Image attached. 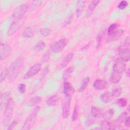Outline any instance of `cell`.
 <instances>
[{
  "instance_id": "obj_1",
  "label": "cell",
  "mask_w": 130,
  "mask_h": 130,
  "mask_svg": "<svg viewBox=\"0 0 130 130\" xmlns=\"http://www.w3.org/2000/svg\"><path fill=\"white\" fill-rule=\"evenodd\" d=\"M23 63V60L22 58L19 57L11 63L9 69L8 74V78L10 82H13L17 79Z\"/></svg>"
},
{
  "instance_id": "obj_2",
  "label": "cell",
  "mask_w": 130,
  "mask_h": 130,
  "mask_svg": "<svg viewBox=\"0 0 130 130\" xmlns=\"http://www.w3.org/2000/svg\"><path fill=\"white\" fill-rule=\"evenodd\" d=\"M15 107V103L13 99L11 98H10L8 101L6 106H5V110L4 115L3 119V124L5 126L8 125V124L11 121Z\"/></svg>"
},
{
  "instance_id": "obj_3",
  "label": "cell",
  "mask_w": 130,
  "mask_h": 130,
  "mask_svg": "<svg viewBox=\"0 0 130 130\" xmlns=\"http://www.w3.org/2000/svg\"><path fill=\"white\" fill-rule=\"evenodd\" d=\"M29 8V5L27 4H23L16 7L11 16L12 20L24 18Z\"/></svg>"
},
{
  "instance_id": "obj_4",
  "label": "cell",
  "mask_w": 130,
  "mask_h": 130,
  "mask_svg": "<svg viewBox=\"0 0 130 130\" xmlns=\"http://www.w3.org/2000/svg\"><path fill=\"white\" fill-rule=\"evenodd\" d=\"M39 111H40V107L38 106H36L34 109L33 111L30 114V115L26 118L23 125L22 129L29 130V129H31L32 128L36 122V120L37 119V116Z\"/></svg>"
},
{
  "instance_id": "obj_5",
  "label": "cell",
  "mask_w": 130,
  "mask_h": 130,
  "mask_svg": "<svg viewBox=\"0 0 130 130\" xmlns=\"http://www.w3.org/2000/svg\"><path fill=\"white\" fill-rule=\"evenodd\" d=\"M71 102V95H64V98L62 102V116L63 118L66 119L68 118L70 113V106Z\"/></svg>"
},
{
  "instance_id": "obj_6",
  "label": "cell",
  "mask_w": 130,
  "mask_h": 130,
  "mask_svg": "<svg viewBox=\"0 0 130 130\" xmlns=\"http://www.w3.org/2000/svg\"><path fill=\"white\" fill-rule=\"evenodd\" d=\"M24 22V18L12 20V22L11 23L8 30V35L9 36H11L12 35H14L16 31H17L19 28L21 27Z\"/></svg>"
},
{
  "instance_id": "obj_7",
  "label": "cell",
  "mask_w": 130,
  "mask_h": 130,
  "mask_svg": "<svg viewBox=\"0 0 130 130\" xmlns=\"http://www.w3.org/2000/svg\"><path fill=\"white\" fill-rule=\"evenodd\" d=\"M67 43L68 41L66 38L59 39L52 44L50 49L54 53H58L63 49Z\"/></svg>"
},
{
  "instance_id": "obj_8",
  "label": "cell",
  "mask_w": 130,
  "mask_h": 130,
  "mask_svg": "<svg viewBox=\"0 0 130 130\" xmlns=\"http://www.w3.org/2000/svg\"><path fill=\"white\" fill-rule=\"evenodd\" d=\"M126 66L125 62L120 58H117L115 59L113 64V72L122 74L125 71Z\"/></svg>"
},
{
  "instance_id": "obj_9",
  "label": "cell",
  "mask_w": 130,
  "mask_h": 130,
  "mask_svg": "<svg viewBox=\"0 0 130 130\" xmlns=\"http://www.w3.org/2000/svg\"><path fill=\"white\" fill-rule=\"evenodd\" d=\"M42 65L41 63H37L35 64L27 71L26 74L24 75L23 78L24 79H28L33 77L40 71Z\"/></svg>"
},
{
  "instance_id": "obj_10",
  "label": "cell",
  "mask_w": 130,
  "mask_h": 130,
  "mask_svg": "<svg viewBox=\"0 0 130 130\" xmlns=\"http://www.w3.org/2000/svg\"><path fill=\"white\" fill-rule=\"evenodd\" d=\"M12 49L10 46L6 43H1L0 46V59L1 60L6 59L10 55Z\"/></svg>"
},
{
  "instance_id": "obj_11",
  "label": "cell",
  "mask_w": 130,
  "mask_h": 130,
  "mask_svg": "<svg viewBox=\"0 0 130 130\" xmlns=\"http://www.w3.org/2000/svg\"><path fill=\"white\" fill-rule=\"evenodd\" d=\"M37 30V27L35 26H27L24 28L22 31V35L24 38H29L33 37L36 34Z\"/></svg>"
},
{
  "instance_id": "obj_12",
  "label": "cell",
  "mask_w": 130,
  "mask_h": 130,
  "mask_svg": "<svg viewBox=\"0 0 130 130\" xmlns=\"http://www.w3.org/2000/svg\"><path fill=\"white\" fill-rule=\"evenodd\" d=\"M128 117V114L127 112H124L122 113L119 117L116 119L114 123V129H119L121 128V124L123 123L126 118Z\"/></svg>"
},
{
  "instance_id": "obj_13",
  "label": "cell",
  "mask_w": 130,
  "mask_h": 130,
  "mask_svg": "<svg viewBox=\"0 0 130 130\" xmlns=\"http://www.w3.org/2000/svg\"><path fill=\"white\" fill-rule=\"evenodd\" d=\"M74 56V54L72 52L69 53L67 55L64 56V57L62 59L61 61L60 62V63L58 66V68L60 69H62L64 67H66L72 60Z\"/></svg>"
},
{
  "instance_id": "obj_14",
  "label": "cell",
  "mask_w": 130,
  "mask_h": 130,
  "mask_svg": "<svg viewBox=\"0 0 130 130\" xmlns=\"http://www.w3.org/2000/svg\"><path fill=\"white\" fill-rule=\"evenodd\" d=\"M119 58L124 62H127L129 60V48H121L118 52Z\"/></svg>"
},
{
  "instance_id": "obj_15",
  "label": "cell",
  "mask_w": 130,
  "mask_h": 130,
  "mask_svg": "<svg viewBox=\"0 0 130 130\" xmlns=\"http://www.w3.org/2000/svg\"><path fill=\"white\" fill-rule=\"evenodd\" d=\"M63 92L64 95H72L75 92V89L73 85L69 82H65L63 83Z\"/></svg>"
},
{
  "instance_id": "obj_16",
  "label": "cell",
  "mask_w": 130,
  "mask_h": 130,
  "mask_svg": "<svg viewBox=\"0 0 130 130\" xmlns=\"http://www.w3.org/2000/svg\"><path fill=\"white\" fill-rule=\"evenodd\" d=\"M107 84L106 81L103 79H97L94 82L93 86L96 90H101L106 88Z\"/></svg>"
},
{
  "instance_id": "obj_17",
  "label": "cell",
  "mask_w": 130,
  "mask_h": 130,
  "mask_svg": "<svg viewBox=\"0 0 130 130\" xmlns=\"http://www.w3.org/2000/svg\"><path fill=\"white\" fill-rule=\"evenodd\" d=\"M86 1H78L76 4L75 13L77 17H79L81 15L84 8L85 6Z\"/></svg>"
},
{
  "instance_id": "obj_18",
  "label": "cell",
  "mask_w": 130,
  "mask_h": 130,
  "mask_svg": "<svg viewBox=\"0 0 130 130\" xmlns=\"http://www.w3.org/2000/svg\"><path fill=\"white\" fill-rule=\"evenodd\" d=\"M10 92L6 91L1 94V109L2 110L3 108L6 106V104L10 98Z\"/></svg>"
},
{
  "instance_id": "obj_19",
  "label": "cell",
  "mask_w": 130,
  "mask_h": 130,
  "mask_svg": "<svg viewBox=\"0 0 130 130\" xmlns=\"http://www.w3.org/2000/svg\"><path fill=\"white\" fill-rule=\"evenodd\" d=\"M105 34V29H103L101 30L98 34L96 38V48H100L102 45L103 40L104 39Z\"/></svg>"
},
{
  "instance_id": "obj_20",
  "label": "cell",
  "mask_w": 130,
  "mask_h": 130,
  "mask_svg": "<svg viewBox=\"0 0 130 130\" xmlns=\"http://www.w3.org/2000/svg\"><path fill=\"white\" fill-rule=\"evenodd\" d=\"M124 30L123 29H119L117 32L110 36H108L107 39V43H111L118 40L120 37L123 34Z\"/></svg>"
},
{
  "instance_id": "obj_21",
  "label": "cell",
  "mask_w": 130,
  "mask_h": 130,
  "mask_svg": "<svg viewBox=\"0 0 130 130\" xmlns=\"http://www.w3.org/2000/svg\"><path fill=\"white\" fill-rule=\"evenodd\" d=\"M100 128H98V129H114V123L109 121V120H104L100 126Z\"/></svg>"
},
{
  "instance_id": "obj_22",
  "label": "cell",
  "mask_w": 130,
  "mask_h": 130,
  "mask_svg": "<svg viewBox=\"0 0 130 130\" xmlns=\"http://www.w3.org/2000/svg\"><path fill=\"white\" fill-rule=\"evenodd\" d=\"M99 3H100V1H97V0L92 1L90 2V3L88 5V8H87V16H90L92 14L93 11L94 10V9L96 7V6L98 5Z\"/></svg>"
},
{
  "instance_id": "obj_23",
  "label": "cell",
  "mask_w": 130,
  "mask_h": 130,
  "mask_svg": "<svg viewBox=\"0 0 130 130\" xmlns=\"http://www.w3.org/2000/svg\"><path fill=\"white\" fill-rule=\"evenodd\" d=\"M120 24L118 23H114L111 24L107 29V34L108 36H110L117 32L119 29Z\"/></svg>"
},
{
  "instance_id": "obj_24",
  "label": "cell",
  "mask_w": 130,
  "mask_h": 130,
  "mask_svg": "<svg viewBox=\"0 0 130 130\" xmlns=\"http://www.w3.org/2000/svg\"><path fill=\"white\" fill-rule=\"evenodd\" d=\"M122 75V74L113 72V73L111 74V75L110 77L109 80L112 83H114V84L117 83L121 80Z\"/></svg>"
},
{
  "instance_id": "obj_25",
  "label": "cell",
  "mask_w": 130,
  "mask_h": 130,
  "mask_svg": "<svg viewBox=\"0 0 130 130\" xmlns=\"http://www.w3.org/2000/svg\"><path fill=\"white\" fill-rule=\"evenodd\" d=\"M41 101H42V98L41 96L36 95L30 99L27 102V106L30 107L37 106L39 103L41 102Z\"/></svg>"
},
{
  "instance_id": "obj_26",
  "label": "cell",
  "mask_w": 130,
  "mask_h": 130,
  "mask_svg": "<svg viewBox=\"0 0 130 130\" xmlns=\"http://www.w3.org/2000/svg\"><path fill=\"white\" fill-rule=\"evenodd\" d=\"M74 71V68L73 67H69L67 69H66L62 74V78L63 80L66 81L69 79L71 76Z\"/></svg>"
},
{
  "instance_id": "obj_27",
  "label": "cell",
  "mask_w": 130,
  "mask_h": 130,
  "mask_svg": "<svg viewBox=\"0 0 130 130\" xmlns=\"http://www.w3.org/2000/svg\"><path fill=\"white\" fill-rule=\"evenodd\" d=\"M58 100V98L56 95H53L49 97L46 101V104L50 107L55 106Z\"/></svg>"
},
{
  "instance_id": "obj_28",
  "label": "cell",
  "mask_w": 130,
  "mask_h": 130,
  "mask_svg": "<svg viewBox=\"0 0 130 130\" xmlns=\"http://www.w3.org/2000/svg\"><path fill=\"white\" fill-rule=\"evenodd\" d=\"M91 115L95 118H99L103 116V113L101 110L95 106H92L90 111Z\"/></svg>"
},
{
  "instance_id": "obj_29",
  "label": "cell",
  "mask_w": 130,
  "mask_h": 130,
  "mask_svg": "<svg viewBox=\"0 0 130 130\" xmlns=\"http://www.w3.org/2000/svg\"><path fill=\"white\" fill-rule=\"evenodd\" d=\"M45 47V44L42 40L39 41L34 47L33 50L35 52H39L42 51Z\"/></svg>"
},
{
  "instance_id": "obj_30",
  "label": "cell",
  "mask_w": 130,
  "mask_h": 130,
  "mask_svg": "<svg viewBox=\"0 0 130 130\" xmlns=\"http://www.w3.org/2000/svg\"><path fill=\"white\" fill-rule=\"evenodd\" d=\"M89 81H90V78L88 77L83 79V80L82 81V83L81 84V85L78 89V91L79 92H82L85 90Z\"/></svg>"
},
{
  "instance_id": "obj_31",
  "label": "cell",
  "mask_w": 130,
  "mask_h": 130,
  "mask_svg": "<svg viewBox=\"0 0 130 130\" xmlns=\"http://www.w3.org/2000/svg\"><path fill=\"white\" fill-rule=\"evenodd\" d=\"M114 109L111 108L107 110L104 114H103V117L104 118L105 120H109L112 118L114 114Z\"/></svg>"
},
{
  "instance_id": "obj_32",
  "label": "cell",
  "mask_w": 130,
  "mask_h": 130,
  "mask_svg": "<svg viewBox=\"0 0 130 130\" xmlns=\"http://www.w3.org/2000/svg\"><path fill=\"white\" fill-rule=\"evenodd\" d=\"M101 101H102L103 103L105 104L108 103L110 102L111 100V96L110 94V93L108 91H106L104 92L101 97Z\"/></svg>"
},
{
  "instance_id": "obj_33",
  "label": "cell",
  "mask_w": 130,
  "mask_h": 130,
  "mask_svg": "<svg viewBox=\"0 0 130 130\" xmlns=\"http://www.w3.org/2000/svg\"><path fill=\"white\" fill-rule=\"evenodd\" d=\"M9 74V69H8L6 67H4L2 69L1 71V75H0V82L2 83L6 78L7 76H8Z\"/></svg>"
},
{
  "instance_id": "obj_34",
  "label": "cell",
  "mask_w": 130,
  "mask_h": 130,
  "mask_svg": "<svg viewBox=\"0 0 130 130\" xmlns=\"http://www.w3.org/2000/svg\"><path fill=\"white\" fill-rule=\"evenodd\" d=\"M121 93V88L119 86L115 87L113 89L111 92V95L114 97H118Z\"/></svg>"
},
{
  "instance_id": "obj_35",
  "label": "cell",
  "mask_w": 130,
  "mask_h": 130,
  "mask_svg": "<svg viewBox=\"0 0 130 130\" xmlns=\"http://www.w3.org/2000/svg\"><path fill=\"white\" fill-rule=\"evenodd\" d=\"M94 118L95 117H94L92 115H88L86 118V119H85V124L87 126H90V125H92L95 121Z\"/></svg>"
},
{
  "instance_id": "obj_36",
  "label": "cell",
  "mask_w": 130,
  "mask_h": 130,
  "mask_svg": "<svg viewBox=\"0 0 130 130\" xmlns=\"http://www.w3.org/2000/svg\"><path fill=\"white\" fill-rule=\"evenodd\" d=\"M73 19H74V14H71L65 19L63 24V26H66L67 25H70L72 22Z\"/></svg>"
},
{
  "instance_id": "obj_37",
  "label": "cell",
  "mask_w": 130,
  "mask_h": 130,
  "mask_svg": "<svg viewBox=\"0 0 130 130\" xmlns=\"http://www.w3.org/2000/svg\"><path fill=\"white\" fill-rule=\"evenodd\" d=\"M117 103L121 107H124L127 104V100L125 98H120L117 101Z\"/></svg>"
},
{
  "instance_id": "obj_38",
  "label": "cell",
  "mask_w": 130,
  "mask_h": 130,
  "mask_svg": "<svg viewBox=\"0 0 130 130\" xmlns=\"http://www.w3.org/2000/svg\"><path fill=\"white\" fill-rule=\"evenodd\" d=\"M78 110L77 106H76L73 112V114L72 116V120L73 121H75L78 119Z\"/></svg>"
},
{
  "instance_id": "obj_39",
  "label": "cell",
  "mask_w": 130,
  "mask_h": 130,
  "mask_svg": "<svg viewBox=\"0 0 130 130\" xmlns=\"http://www.w3.org/2000/svg\"><path fill=\"white\" fill-rule=\"evenodd\" d=\"M40 31L42 36L46 37L50 34L51 30L48 28H43L40 29Z\"/></svg>"
},
{
  "instance_id": "obj_40",
  "label": "cell",
  "mask_w": 130,
  "mask_h": 130,
  "mask_svg": "<svg viewBox=\"0 0 130 130\" xmlns=\"http://www.w3.org/2000/svg\"><path fill=\"white\" fill-rule=\"evenodd\" d=\"M128 6V3L126 1H121L117 5V8L120 10L124 9Z\"/></svg>"
},
{
  "instance_id": "obj_41",
  "label": "cell",
  "mask_w": 130,
  "mask_h": 130,
  "mask_svg": "<svg viewBox=\"0 0 130 130\" xmlns=\"http://www.w3.org/2000/svg\"><path fill=\"white\" fill-rule=\"evenodd\" d=\"M42 3V1H33L32 2V4L30 5L31 8L32 9H37L39 7H40Z\"/></svg>"
},
{
  "instance_id": "obj_42",
  "label": "cell",
  "mask_w": 130,
  "mask_h": 130,
  "mask_svg": "<svg viewBox=\"0 0 130 130\" xmlns=\"http://www.w3.org/2000/svg\"><path fill=\"white\" fill-rule=\"evenodd\" d=\"M18 90L19 92L21 93H24L26 90V86L24 84L21 83L18 85Z\"/></svg>"
},
{
  "instance_id": "obj_43",
  "label": "cell",
  "mask_w": 130,
  "mask_h": 130,
  "mask_svg": "<svg viewBox=\"0 0 130 130\" xmlns=\"http://www.w3.org/2000/svg\"><path fill=\"white\" fill-rule=\"evenodd\" d=\"M129 37L128 36L127 37L123 44V48H129Z\"/></svg>"
},
{
  "instance_id": "obj_44",
  "label": "cell",
  "mask_w": 130,
  "mask_h": 130,
  "mask_svg": "<svg viewBox=\"0 0 130 130\" xmlns=\"http://www.w3.org/2000/svg\"><path fill=\"white\" fill-rule=\"evenodd\" d=\"M17 121L16 119H14L13 120V121L11 123V124L9 125L8 129V130H11V129H13L14 128H15V127H16V126L17 125Z\"/></svg>"
},
{
  "instance_id": "obj_45",
  "label": "cell",
  "mask_w": 130,
  "mask_h": 130,
  "mask_svg": "<svg viewBox=\"0 0 130 130\" xmlns=\"http://www.w3.org/2000/svg\"><path fill=\"white\" fill-rule=\"evenodd\" d=\"M124 122V126L127 127H129V125H130V120H129V117L128 116L126 119H125Z\"/></svg>"
},
{
  "instance_id": "obj_46",
  "label": "cell",
  "mask_w": 130,
  "mask_h": 130,
  "mask_svg": "<svg viewBox=\"0 0 130 130\" xmlns=\"http://www.w3.org/2000/svg\"><path fill=\"white\" fill-rule=\"evenodd\" d=\"M49 52H46V53L44 55V57H43V62H45L47 61V60L49 59V53H48Z\"/></svg>"
},
{
  "instance_id": "obj_47",
  "label": "cell",
  "mask_w": 130,
  "mask_h": 130,
  "mask_svg": "<svg viewBox=\"0 0 130 130\" xmlns=\"http://www.w3.org/2000/svg\"><path fill=\"white\" fill-rule=\"evenodd\" d=\"M126 76L128 77V78H129V69H128V70H127V71L126 72Z\"/></svg>"
}]
</instances>
